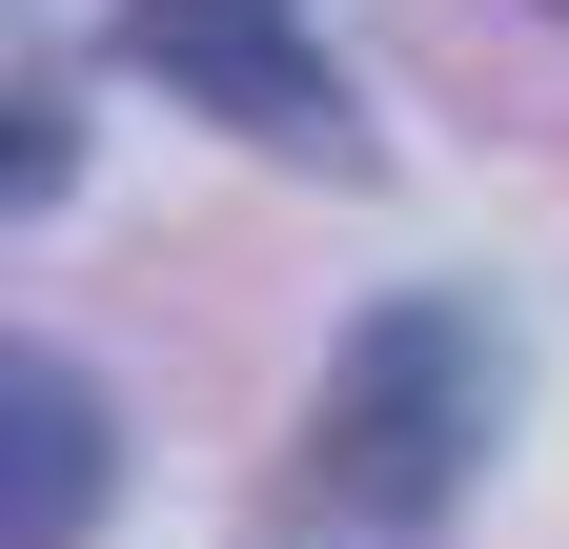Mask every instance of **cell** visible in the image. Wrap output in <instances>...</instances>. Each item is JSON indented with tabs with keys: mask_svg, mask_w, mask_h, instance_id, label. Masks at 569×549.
I'll use <instances>...</instances> for the list:
<instances>
[{
	"mask_svg": "<svg viewBox=\"0 0 569 549\" xmlns=\"http://www.w3.org/2000/svg\"><path fill=\"white\" fill-rule=\"evenodd\" d=\"M488 448H509V347H488V306H448V286L367 306L326 347V387H306V489L367 549H427L488 489Z\"/></svg>",
	"mask_w": 569,
	"mask_h": 549,
	"instance_id": "6da1fadb",
	"label": "cell"
},
{
	"mask_svg": "<svg viewBox=\"0 0 569 549\" xmlns=\"http://www.w3.org/2000/svg\"><path fill=\"white\" fill-rule=\"evenodd\" d=\"M122 61L183 122L264 143V163H367V102H346V61L306 41V0H122Z\"/></svg>",
	"mask_w": 569,
	"mask_h": 549,
	"instance_id": "7a4b0ae2",
	"label": "cell"
},
{
	"mask_svg": "<svg viewBox=\"0 0 569 549\" xmlns=\"http://www.w3.org/2000/svg\"><path fill=\"white\" fill-rule=\"evenodd\" d=\"M122 468V407L82 347H0V549H82Z\"/></svg>",
	"mask_w": 569,
	"mask_h": 549,
	"instance_id": "3957f363",
	"label": "cell"
}]
</instances>
